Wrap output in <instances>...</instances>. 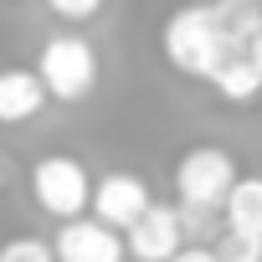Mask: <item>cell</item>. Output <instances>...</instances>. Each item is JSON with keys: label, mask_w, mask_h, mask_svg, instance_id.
I'll use <instances>...</instances> for the list:
<instances>
[{"label": "cell", "mask_w": 262, "mask_h": 262, "mask_svg": "<svg viewBox=\"0 0 262 262\" xmlns=\"http://www.w3.org/2000/svg\"><path fill=\"white\" fill-rule=\"evenodd\" d=\"M231 52H242V47H236L231 31L221 26L216 0H211V6H180V11L165 21V57H170V67L185 72V77H201V82H206Z\"/></svg>", "instance_id": "1"}, {"label": "cell", "mask_w": 262, "mask_h": 262, "mask_svg": "<svg viewBox=\"0 0 262 262\" xmlns=\"http://www.w3.org/2000/svg\"><path fill=\"white\" fill-rule=\"evenodd\" d=\"M36 77L47 88V98L57 103H82L98 88V52L88 36H52L36 57Z\"/></svg>", "instance_id": "2"}, {"label": "cell", "mask_w": 262, "mask_h": 262, "mask_svg": "<svg viewBox=\"0 0 262 262\" xmlns=\"http://www.w3.org/2000/svg\"><path fill=\"white\" fill-rule=\"evenodd\" d=\"M231 185H236V160L221 144H195L175 160V201L190 211H221Z\"/></svg>", "instance_id": "3"}, {"label": "cell", "mask_w": 262, "mask_h": 262, "mask_svg": "<svg viewBox=\"0 0 262 262\" xmlns=\"http://www.w3.org/2000/svg\"><path fill=\"white\" fill-rule=\"evenodd\" d=\"M31 195H36V206H41L47 216L72 221V216L88 211L93 180H88L82 160H72V155H41V160L31 165Z\"/></svg>", "instance_id": "4"}, {"label": "cell", "mask_w": 262, "mask_h": 262, "mask_svg": "<svg viewBox=\"0 0 262 262\" xmlns=\"http://www.w3.org/2000/svg\"><path fill=\"white\" fill-rule=\"evenodd\" d=\"M149 185L139 180V175H128V170H108L103 180H93V201H88V211L103 221V226H113V231H128L144 211H149Z\"/></svg>", "instance_id": "5"}, {"label": "cell", "mask_w": 262, "mask_h": 262, "mask_svg": "<svg viewBox=\"0 0 262 262\" xmlns=\"http://www.w3.org/2000/svg\"><path fill=\"white\" fill-rule=\"evenodd\" d=\"M52 252H57V262H123L128 257L123 252V231L103 226L98 216L62 221L57 236H52Z\"/></svg>", "instance_id": "6"}, {"label": "cell", "mask_w": 262, "mask_h": 262, "mask_svg": "<svg viewBox=\"0 0 262 262\" xmlns=\"http://www.w3.org/2000/svg\"><path fill=\"white\" fill-rule=\"evenodd\" d=\"M185 247V226H180V206H155L123 231V252L134 262H170Z\"/></svg>", "instance_id": "7"}, {"label": "cell", "mask_w": 262, "mask_h": 262, "mask_svg": "<svg viewBox=\"0 0 262 262\" xmlns=\"http://www.w3.org/2000/svg\"><path fill=\"white\" fill-rule=\"evenodd\" d=\"M47 103L36 67H0V123H26Z\"/></svg>", "instance_id": "8"}, {"label": "cell", "mask_w": 262, "mask_h": 262, "mask_svg": "<svg viewBox=\"0 0 262 262\" xmlns=\"http://www.w3.org/2000/svg\"><path fill=\"white\" fill-rule=\"evenodd\" d=\"M206 82H211V93H216L221 103H257V98H262V72H257V62H252L247 52H231Z\"/></svg>", "instance_id": "9"}, {"label": "cell", "mask_w": 262, "mask_h": 262, "mask_svg": "<svg viewBox=\"0 0 262 262\" xmlns=\"http://www.w3.org/2000/svg\"><path fill=\"white\" fill-rule=\"evenodd\" d=\"M221 221H226L231 231L262 236V175H236V185H231L226 201H221Z\"/></svg>", "instance_id": "10"}, {"label": "cell", "mask_w": 262, "mask_h": 262, "mask_svg": "<svg viewBox=\"0 0 262 262\" xmlns=\"http://www.w3.org/2000/svg\"><path fill=\"white\" fill-rule=\"evenodd\" d=\"M216 257H221V262H262V236H247V231L221 226V236H216Z\"/></svg>", "instance_id": "11"}, {"label": "cell", "mask_w": 262, "mask_h": 262, "mask_svg": "<svg viewBox=\"0 0 262 262\" xmlns=\"http://www.w3.org/2000/svg\"><path fill=\"white\" fill-rule=\"evenodd\" d=\"M0 257H6V262H57L52 242H36V236H21V242H6V247H0Z\"/></svg>", "instance_id": "12"}, {"label": "cell", "mask_w": 262, "mask_h": 262, "mask_svg": "<svg viewBox=\"0 0 262 262\" xmlns=\"http://www.w3.org/2000/svg\"><path fill=\"white\" fill-rule=\"evenodd\" d=\"M47 11H52L57 21L77 26V21H93V16L103 11V0H47Z\"/></svg>", "instance_id": "13"}, {"label": "cell", "mask_w": 262, "mask_h": 262, "mask_svg": "<svg viewBox=\"0 0 262 262\" xmlns=\"http://www.w3.org/2000/svg\"><path fill=\"white\" fill-rule=\"evenodd\" d=\"M170 262H221V257H216V247H190V242H185Z\"/></svg>", "instance_id": "14"}, {"label": "cell", "mask_w": 262, "mask_h": 262, "mask_svg": "<svg viewBox=\"0 0 262 262\" xmlns=\"http://www.w3.org/2000/svg\"><path fill=\"white\" fill-rule=\"evenodd\" d=\"M247 57H252V62H257V72H262V31L247 41Z\"/></svg>", "instance_id": "15"}, {"label": "cell", "mask_w": 262, "mask_h": 262, "mask_svg": "<svg viewBox=\"0 0 262 262\" xmlns=\"http://www.w3.org/2000/svg\"><path fill=\"white\" fill-rule=\"evenodd\" d=\"M6 180H11V165H6V160H0V185H6Z\"/></svg>", "instance_id": "16"}, {"label": "cell", "mask_w": 262, "mask_h": 262, "mask_svg": "<svg viewBox=\"0 0 262 262\" xmlns=\"http://www.w3.org/2000/svg\"><path fill=\"white\" fill-rule=\"evenodd\" d=\"M0 262H6V257H0Z\"/></svg>", "instance_id": "17"}]
</instances>
